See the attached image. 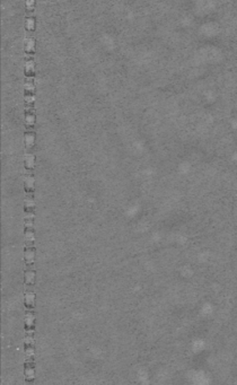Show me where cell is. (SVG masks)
I'll use <instances>...</instances> for the list:
<instances>
[{"mask_svg": "<svg viewBox=\"0 0 237 385\" xmlns=\"http://www.w3.org/2000/svg\"><path fill=\"white\" fill-rule=\"evenodd\" d=\"M33 278H34V272L26 271V273H25V283H26V285H29V283H33Z\"/></svg>", "mask_w": 237, "mask_h": 385, "instance_id": "cell-1", "label": "cell"}]
</instances>
